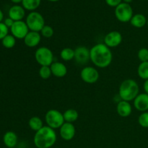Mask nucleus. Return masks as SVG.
Segmentation results:
<instances>
[{
    "label": "nucleus",
    "mask_w": 148,
    "mask_h": 148,
    "mask_svg": "<svg viewBox=\"0 0 148 148\" xmlns=\"http://www.w3.org/2000/svg\"><path fill=\"white\" fill-rule=\"evenodd\" d=\"M90 61L98 68H106L111 64L113 53L110 48L104 43H97L90 49Z\"/></svg>",
    "instance_id": "obj_1"
},
{
    "label": "nucleus",
    "mask_w": 148,
    "mask_h": 148,
    "mask_svg": "<svg viewBox=\"0 0 148 148\" xmlns=\"http://www.w3.org/2000/svg\"><path fill=\"white\" fill-rule=\"evenodd\" d=\"M57 135L55 130L44 126L35 132L33 143L37 148H51L56 143Z\"/></svg>",
    "instance_id": "obj_2"
},
{
    "label": "nucleus",
    "mask_w": 148,
    "mask_h": 148,
    "mask_svg": "<svg viewBox=\"0 0 148 148\" xmlns=\"http://www.w3.org/2000/svg\"><path fill=\"white\" fill-rule=\"evenodd\" d=\"M140 87L137 81L133 79H127L123 81L119 88V96L123 101L130 102L139 95Z\"/></svg>",
    "instance_id": "obj_3"
},
{
    "label": "nucleus",
    "mask_w": 148,
    "mask_h": 148,
    "mask_svg": "<svg viewBox=\"0 0 148 148\" xmlns=\"http://www.w3.org/2000/svg\"><path fill=\"white\" fill-rule=\"evenodd\" d=\"M25 23L30 31L39 32L45 26V20L38 12H30L26 17Z\"/></svg>",
    "instance_id": "obj_4"
},
{
    "label": "nucleus",
    "mask_w": 148,
    "mask_h": 148,
    "mask_svg": "<svg viewBox=\"0 0 148 148\" xmlns=\"http://www.w3.org/2000/svg\"><path fill=\"white\" fill-rule=\"evenodd\" d=\"M46 126L53 130L59 129L64 124V119L62 113L56 109H50L45 115Z\"/></svg>",
    "instance_id": "obj_5"
},
{
    "label": "nucleus",
    "mask_w": 148,
    "mask_h": 148,
    "mask_svg": "<svg viewBox=\"0 0 148 148\" xmlns=\"http://www.w3.org/2000/svg\"><path fill=\"white\" fill-rule=\"evenodd\" d=\"M53 53L50 49L45 46L38 48L35 51V59L37 63L41 66H49L53 62Z\"/></svg>",
    "instance_id": "obj_6"
},
{
    "label": "nucleus",
    "mask_w": 148,
    "mask_h": 148,
    "mask_svg": "<svg viewBox=\"0 0 148 148\" xmlns=\"http://www.w3.org/2000/svg\"><path fill=\"white\" fill-rule=\"evenodd\" d=\"M133 15L132 7L130 4L121 2L119 5L115 7V16L121 23L130 22Z\"/></svg>",
    "instance_id": "obj_7"
},
{
    "label": "nucleus",
    "mask_w": 148,
    "mask_h": 148,
    "mask_svg": "<svg viewBox=\"0 0 148 148\" xmlns=\"http://www.w3.org/2000/svg\"><path fill=\"white\" fill-rule=\"evenodd\" d=\"M99 72L93 66H85L80 72V77L84 82L88 84H94L99 79Z\"/></svg>",
    "instance_id": "obj_8"
},
{
    "label": "nucleus",
    "mask_w": 148,
    "mask_h": 148,
    "mask_svg": "<svg viewBox=\"0 0 148 148\" xmlns=\"http://www.w3.org/2000/svg\"><path fill=\"white\" fill-rule=\"evenodd\" d=\"M10 31L11 34L16 39H24L30 30L25 22L20 20L14 22L12 26L10 27Z\"/></svg>",
    "instance_id": "obj_9"
},
{
    "label": "nucleus",
    "mask_w": 148,
    "mask_h": 148,
    "mask_svg": "<svg viewBox=\"0 0 148 148\" xmlns=\"http://www.w3.org/2000/svg\"><path fill=\"white\" fill-rule=\"evenodd\" d=\"M123 40L122 35L119 31H111L104 37V44L108 48H115L119 46Z\"/></svg>",
    "instance_id": "obj_10"
},
{
    "label": "nucleus",
    "mask_w": 148,
    "mask_h": 148,
    "mask_svg": "<svg viewBox=\"0 0 148 148\" xmlns=\"http://www.w3.org/2000/svg\"><path fill=\"white\" fill-rule=\"evenodd\" d=\"M75 59L77 63L83 65L90 60V49L85 46H78L75 49Z\"/></svg>",
    "instance_id": "obj_11"
},
{
    "label": "nucleus",
    "mask_w": 148,
    "mask_h": 148,
    "mask_svg": "<svg viewBox=\"0 0 148 148\" xmlns=\"http://www.w3.org/2000/svg\"><path fill=\"white\" fill-rule=\"evenodd\" d=\"M59 130V135L64 141H70L73 140L76 134V129L72 123L64 122Z\"/></svg>",
    "instance_id": "obj_12"
},
{
    "label": "nucleus",
    "mask_w": 148,
    "mask_h": 148,
    "mask_svg": "<svg viewBox=\"0 0 148 148\" xmlns=\"http://www.w3.org/2000/svg\"><path fill=\"white\" fill-rule=\"evenodd\" d=\"M134 108L140 112L148 111V94L140 93L133 101Z\"/></svg>",
    "instance_id": "obj_13"
},
{
    "label": "nucleus",
    "mask_w": 148,
    "mask_h": 148,
    "mask_svg": "<svg viewBox=\"0 0 148 148\" xmlns=\"http://www.w3.org/2000/svg\"><path fill=\"white\" fill-rule=\"evenodd\" d=\"M24 43L26 46L29 48L36 47L39 45L41 40V35L39 32L29 31L27 36L23 39Z\"/></svg>",
    "instance_id": "obj_14"
},
{
    "label": "nucleus",
    "mask_w": 148,
    "mask_h": 148,
    "mask_svg": "<svg viewBox=\"0 0 148 148\" xmlns=\"http://www.w3.org/2000/svg\"><path fill=\"white\" fill-rule=\"evenodd\" d=\"M116 111L119 116L126 118L131 115L132 112V106L128 101L120 100L117 103Z\"/></svg>",
    "instance_id": "obj_15"
},
{
    "label": "nucleus",
    "mask_w": 148,
    "mask_h": 148,
    "mask_svg": "<svg viewBox=\"0 0 148 148\" xmlns=\"http://www.w3.org/2000/svg\"><path fill=\"white\" fill-rule=\"evenodd\" d=\"M52 75L58 78H62L67 74V67L64 63L60 62H53L50 66Z\"/></svg>",
    "instance_id": "obj_16"
},
{
    "label": "nucleus",
    "mask_w": 148,
    "mask_h": 148,
    "mask_svg": "<svg viewBox=\"0 0 148 148\" xmlns=\"http://www.w3.org/2000/svg\"><path fill=\"white\" fill-rule=\"evenodd\" d=\"M8 14L9 17H10L14 22L20 21V20H23V19L25 16V10L23 8V6L16 4L10 7Z\"/></svg>",
    "instance_id": "obj_17"
},
{
    "label": "nucleus",
    "mask_w": 148,
    "mask_h": 148,
    "mask_svg": "<svg viewBox=\"0 0 148 148\" xmlns=\"http://www.w3.org/2000/svg\"><path fill=\"white\" fill-rule=\"evenodd\" d=\"M18 137L15 132L8 131L3 136V143L7 148H14L17 145Z\"/></svg>",
    "instance_id": "obj_18"
},
{
    "label": "nucleus",
    "mask_w": 148,
    "mask_h": 148,
    "mask_svg": "<svg viewBox=\"0 0 148 148\" xmlns=\"http://www.w3.org/2000/svg\"><path fill=\"white\" fill-rule=\"evenodd\" d=\"M147 19L143 14H136L133 15L130 20V23L136 28H142L147 25Z\"/></svg>",
    "instance_id": "obj_19"
},
{
    "label": "nucleus",
    "mask_w": 148,
    "mask_h": 148,
    "mask_svg": "<svg viewBox=\"0 0 148 148\" xmlns=\"http://www.w3.org/2000/svg\"><path fill=\"white\" fill-rule=\"evenodd\" d=\"M63 116L65 122L72 123V124L75 122L79 118V114H78L77 111L74 108H69V109L66 110L64 112Z\"/></svg>",
    "instance_id": "obj_20"
},
{
    "label": "nucleus",
    "mask_w": 148,
    "mask_h": 148,
    "mask_svg": "<svg viewBox=\"0 0 148 148\" xmlns=\"http://www.w3.org/2000/svg\"><path fill=\"white\" fill-rule=\"evenodd\" d=\"M28 126L33 131L36 132L44 127L43 121L38 116H32L28 121Z\"/></svg>",
    "instance_id": "obj_21"
},
{
    "label": "nucleus",
    "mask_w": 148,
    "mask_h": 148,
    "mask_svg": "<svg viewBox=\"0 0 148 148\" xmlns=\"http://www.w3.org/2000/svg\"><path fill=\"white\" fill-rule=\"evenodd\" d=\"M41 0H23L22 4L25 10L33 12L40 6Z\"/></svg>",
    "instance_id": "obj_22"
},
{
    "label": "nucleus",
    "mask_w": 148,
    "mask_h": 148,
    "mask_svg": "<svg viewBox=\"0 0 148 148\" xmlns=\"http://www.w3.org/2000/svg\"><path fill=\"white\" fill-rule=\"evenodd\" d=\"M60 57L64 62H69L75 59V50L72 48H64L60 51Z\"/></svg>",
    "instance_id": "obj_23"
},
{
    "label": "nucleus",
    "mask_w": 148,
    "mask_h": 148,
    "mask_svg": "<svg viewBox=\"0 0 148 148\" xmlns=\"http://www.w3.org/2000/svg\"><path fill=\"white\" fill-rule=\"evenodd\" d=\"M137 74L141 79H148V62H141L137 67Z\"/></svg>",
    "instance_id": "obj_24"
},
{
    "label": "nucleus",
    "mask_w": 148,
    "mask_h": 148,
    "mask_svg": "<svg viewBox=\"0 0 148 148\" xmlns=\"http://www.w3.org/2000/svg\"><path fill=\"white\" fill-rule=\"evenodd\" d=\"M1 43L6 49H12L16 44V38L12 34H8L1 40Z\"/></svg>",
    "instance_id": "obj_25"
},
{
    "label": "nucleus",
    "mask_w": 148,
    "mask_h": 148,
    "mask_svg": "<svg viewBox=\"0 0 148 148\" xmlns=\"http://www.w3.org/2000/svg\"><path fill=\"white\" fill-rule=\"evenodd\" d=\"M39 76L43 79H47L52 75L51 70L49 66H41L38 71Z\"/></svg>",
    "instance_id": "obj_26"
},
{
    "label": "nucleus",
    "mask_w": 148,
    "mask_h": 148,
    "mask_svg": "<svg viewBox=\"0 0 148 148\" xmlns=\"http://www.w3.org/2000/svg\"><path fill=\"white\" fill-rule=\"evenodd\" d=\"M40 33L43 37L46 38H50L54 34V31H53V29L51 26L45 25L44 27L40 31Z\"/></svg>",
    "instance_id": "obj_27"
},
{
    "label": "nucleus",
    "mask_w": 148,
    "mask_h": 148,
    "mask_svg": "<svg viewBox=\"0 0 148 148\" xmlns=\"http://www.w3.org/2000/svg\"><path fill=\"white\" fill-rule=\"evenodd\" d=\"M138 123L143 128H148V111L143 112L139 116Z\"/></svg>",
    "instance_id": "obj_28"
},
{
    "label": "nucleus",
    "mask_w": 148,
    "mask_h": 148,
    "mask_svg": "<svg viewBox=\"0 0 148 148\" xmlns=\"http://www.w3.org/2000/svg\"><path fill=\"white\" fill-rule=\"evenodd\" d=\"M137 57L141 62H148V49L142 48L138 51Z\"/></svg>",
    "instance_id": "obj_29"
},
{
    "label": "nucleus",
    "mask_w": 148,
    "mask_h": 148,
    "mask_svg": "<svg viewBox=\"0 0 148 148\" xmlns=\"http://www.w3.org/2000/svg\"><path fill=\"white\" fill-rule=\"evenodd\" d=\"M9 34V28L4 23H0V40H2Z\"/></svg>",
    "instance_id": "obj_30"
},
{
    "label": "nucleus",
    "mask_w": 148,
    "mask_h": 148,
    "mask_svg": "<svg viewBox=\"0 0 148 148\" xmlns=\"http://www.w3.org/2000/svg\"><path fill=\"white\" fill-rule=\"evenodd\" d=\"M105 1L108 6L112 7H116L122 2V0H105Z\"/></svg>",
    "instance_id": "obj_31"
},
{
    "label": "nucleus",
    "mask_w": 148,
    "mask_h": 148,
    "mask_svg": "<svg viewBox=\"0 0 148 148\" xmlns=\"http://www.w3.org/2000/svg\"><path fill=\"white\" fill-rule=\"evenodd\" d=\"M14 20H12L10 17H7V18H6L4 21V23L5 24V25L7 26L8 28H10V27L12 26V25L14 24Z\"/></svg>",
    "instance_id": "obj_32"
},
{
    "label": "nucleus",
    "mask_w": 148,
    "mask_h": 148,
    "mask_svg": "<svg viewBox=\"0 0 148 148\" xmlns=\"http://www.w3.org/2000/svg\"><path fill=\"white\" fill-rule=\"evenodd\" d=\"M143 89L145 93L148 94V79L145 80L144 83H143Z\"/></svg>",
    "instance_id": "obj_33"
},
{
    "label": "nucleus",
    "mask_w": 148,
    "mask_h": 148,
    "mask_svg": "<svg viewBox=\"0 0 148 148\" xmlns=\"http://www.w3.org/2000/svg\"><path fill=\"white\" fill-rule=\"evenodd\" d=\"M3 19H4V14H3L2 11L0 10V23H2Z\"/></svg>",
    "instance_id": "obj_34"
},
{
    "label": "nucleus",
    "mask_w": 148,
    "mask_h": 148,
    "mask_svg": "<svg viewBox=\"0 0 148 148\" xmlns=\"http://www.w3.org/2000/svg\"><path fill=\"white\" fill-rule=\"evenodd\" d=\"M11 1L14 4H19V3H22L23 0H11Z\"/></svg>",
    "instance_id": "obj_35"
},
{
    "label": "nucleus",
    "mask_w": 148,
    "mask_h": 148,
    "mask_svg": "<svg viewBox=\"0 0 148 148\" xmlns=\"http://www.w3.org/2000/svg\"><path fill=\"white\" fill-rule=\"evenodd\" d=\"M122 1H124V3H127V4H130V3L132 2L133 0H122Z\"/></svg>",
    "instance_id": "obj_36"
},
{
    "label": "nucleus",
    "mask_w": 148,
    "mask_h": 148,
    "mask_svg": "<svg viewBox=\"0 0 148 148\" xmlns=\"http://www.w3.org/2000/svg\"><path fill=\"white\" fill-rule=\"evenodd\" d=\"M49 1H52V2H55V1H59V0H49Z\"/></svg>",
    "instance_id": "obj_37"
},
{
    "label": "nucleus",
    "mask_w": 148,
    "mask_h": 148,
    "mask_svg": "<svg viewBox=\"0 0 148 148\" xmlns=\"http://www.w3.org/2000/svg\"><path fill=\"white\" fill-rule=\"evenodd\" d=\"M147 26H148V19H147Z\"/></svg>",
    "instance_id": "obj_38"
}]
</instances>
